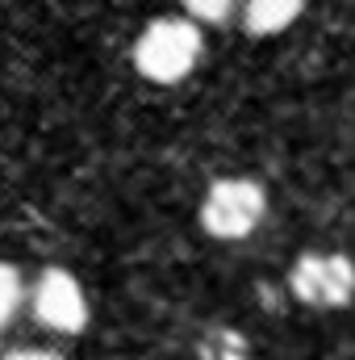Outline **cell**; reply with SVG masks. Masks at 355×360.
<instances>
[{"label":"cell","instance_id":"1","mask_svg":"<svg viewBox=\"0 0 355 360\" xmlns=\"http://www.w3.org/2000/svg\"><path fill=\"white\" fill-rule=\"evenodd\" d=\"M201 59V30L192 17H159L142 30L134 46V68L155 84L184 80Z\"/></svg>","mask_w":355,"mask_h":360},{"label":"cell","instance_id":"2","mask_svg":"<svg viewBox=\"0 0 355 360\" xmlns=\"http://www.w3.org/2000/svg\"><path fill=\"white\" fill-rule=\"evenodd\" d=\"M264 188L247 176H226L205 193L201 222L213 239H247L264 218Z\"/></svg>","mask_w":355,"mask_h":360},{"label":"cell","instance_id":"3","mask_svg":"<svg viewBox=\"0 0 355 360\" xmlns=\"http://www.w3.org/2000/svg\"><path fill=\"white\" fill-rule=\"evenodd\" d=\"M288 289L305 306H322V310L347 306L355 293V264L347 256H330V252L301 256L288 272Z\"/></svg>","mask_w":355,"mask_h":360},{"label":"cell","instance_id":"4","mask_svg":"<svg viewBox=\"0 0 355 360\" xmlns=\"http://www.w3.org/2000/svg\"><path fill=\"white\" fill-rule=\"evenodd\" d=\"M34 314L59 335H76L88 327V293L67 269H46L34 285Z\"/></svg>","mask_w":355,"mask_h":360},{"label":"cell","instance_id":"5","mask_svg":"<svg viewBox=\"0 0 355 360\" xmlns=\"http://www.w3.org/2000/svg\"><path fill=\"white\" fill-rule=\"evenodd\" d=\"M301 8H305V0H247L243 17H247L251 34H280L301 17Z\"/></svg>","mask_w":355,"mask_h":360},{"label":"cell","instance_id":"6","mask_svg":"<svg viewBox=\"0 0 355 360\" xmlns=\"http://www.w3.org/2000/svg\"><path fill=\"white\" fill-rule=\"evenodd\" d=\"M21 297H25V285H21V272L13 264H0V331L13 323V314L21 310Z\"/></svg>","mask_w":355,"mask_h":360},{"label":"cell","instance_id":"7","mask_svg":"<svg viewBox=\"0 0 355 360\" xmlns=\"http://www.w3.org/2000/svg\"><path fill=\"white\" fill-rule=\"evenodd\" d=\"M196 21H226L230 17V8H234V0H180Z\"/></svg>","mask_w":355,"mask_h":360},{"label":"cell","instance_id":"8","mask_svg":"<svg viewBox=\"0 0 355 360\" xmlns=\"http://www.w3.org/2000/svg\"><path fill=\"white\" fill-rule=\"evenodd\" d=\"M4 360H63L59 352H46V348H25V352H13Z\"/></svg>","mask_w":355,"mask_h":360}]
</instances>
